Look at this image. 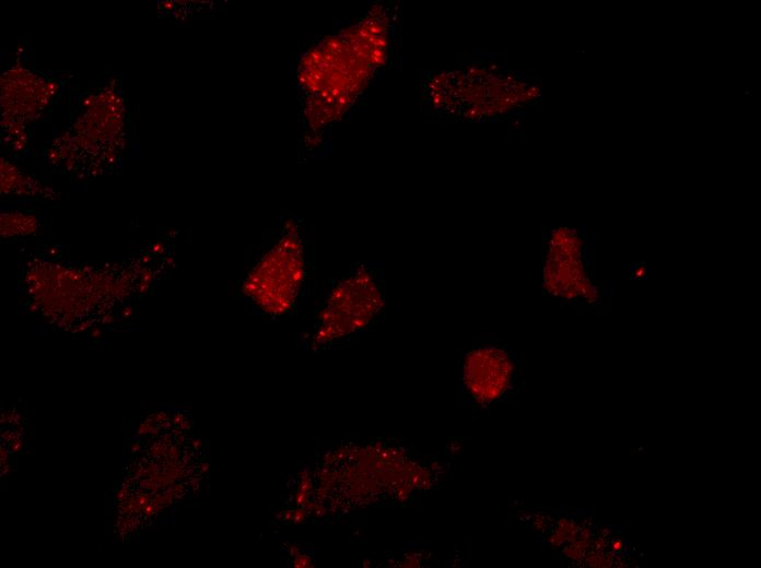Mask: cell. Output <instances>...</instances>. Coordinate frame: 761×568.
I'll use <instances>...</instances> for the list:
<instances>
[{"instance_id":"obj_1","label":"cell","mask_w":761,"mask_h":568,"mask_svg":"<svg viewBox=\"0 0 761 568\" xmlns=\"http://www.w3.org/2000/svg\"><path fill=\"white\" fill-rule=\"evenodd\" d=\"M543 288L559 301H594L597 292L587 273L584 242L574 229L552 230L543 259Z\"/></svg>"},{"instance_id":"obj_2","label":"cell","mask_w":761,"mask_h":568,"mask_svg":"<svg viewBox=\"0 0 761 568\" xmlns=\"http://www.w3.org/2000/svg\"><path fill=\"white\" fill-rule=\"evenodd\" d=\"M516 371L515 360L507 348L481 343L466 352L460 370L464 390L481 404L505 397Z\"/></svg>"},{"instance_id":"obj_3","label":"cell","mask_w":761,"mask_h":568,"mask_svg":"<svg viewBox=\"0 0 761 568\" xmlns=\"http://www.w3.org/2000/svg\"><path fill=\"white\" fill-rule=\"evenodd\" d=\"M384 305L382 283L368 267H359L342 281L329 300L330 313L341 329L351 331L365 326Z\"/></svg>"},{"instance_id":"obj_4","label":"cell","mask_w":761,"mask_h":568,"mask_svg":"<svg viewBox=\"0 0 761 568\" xmlns=\"http://www.w3.org/2000/svg\"><path fill=\"white\" fill-rule=\"evenodd\" d=\"M301 277L302 267L297 257L286 261L272 257L256 268L247 285L251 286L250 294L258 303L269 310L279 311L288 308L293 300Z\"/></svg>"},{"instance_id":"obj_5","label":"cell","mask_w":761,"mask_h":568,"mask_svg":"<svg viewBox=\"0 0 761 568\" xmlns=\"http://www.w3.org/2000/svg\"><path fill=\"white\" fill-rule=\"evenodd\" d=\"M624 542L620 539H616L610 543L611 553L620 555L624 551Z\"/></svg>"}]
</instances>
